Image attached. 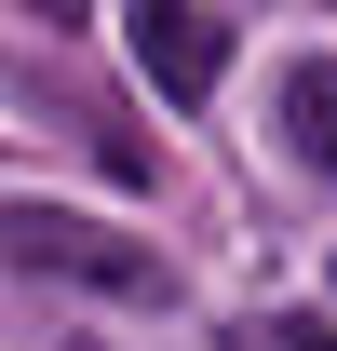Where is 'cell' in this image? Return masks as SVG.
<instances>
[{
	"label": "cell",
	"mask_w": 337,
	"mask_h": 351,
	"mask_svg": "<svg viewBox=\"0 0 337 351\" xmlns=\"http://www.w3.org/2000/svg\"><path fill=\"white\" fill-rule=\"evenodd\" d=\"M0 257L41 270V284H95V298H162V257L135 230H95L68 203H0Z\"/></svg>",
	"instance_id": "obj_1"
},
{
	"label": "cell",
	"mask_w": 337,
	"mask_h": 351,
	"mask_svg": "<svg viewBox=\"0 0 337 351\" xmlns=\"http://www.w3.org/2000/svg\"><path fill=\"white\" fill-rule=\"evenodd\" d=\"M122 41H135V68H149L175 108L229 82V14H203V0H122Z\"/></svg>",
	"instance_id": "obj_2"
},
{
	"label": "cell",
	"mask_w": 337,
	"mask_h": 351,
	"mask_svg": "<svg viewBox=\"0 0 337 351\" xmlns=\"http://www.w3.org/2000/svg\"><path fill=\"white\" fill-rule=\"evenodd\" d=\"M284 149H297L310 176H337V54L284 68Z\"/></svg>",
	"instance_id": "obj_3"
},
{
	"label": "cell",
	"mask_w": 337,
	"mask_h": 351,
	"mask_svg": "<svg viewBox=\"0 0 337 351\" xmlns=\"http://www.w3.org/2000/svg\"><path fill=\"white\" fill-rule=\"evenodd\" d=\"M270 338H284V351H337V324H310V311H297V324H270Z\"/></svg>",
	"instance_id": "obj_4"
},
{
	"label": "cell",
	"mask_w": 337,
	"mask_h": 351,
	"mask_svg": "<svg viewBox=\"0 0 337 351\" xmlns=\"http://www.w3.org/2000/svg\"><path fill=\"white\" fill-rule=\"evenodd\" d=\"M27 14H54V27H68V14H82V0H27Z\"/></svg>",
	"instance_id": "obj_5"
}]
</instances>
